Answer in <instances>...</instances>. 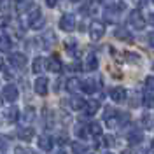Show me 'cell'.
Listing matches in <instances>:
<instances>
[{
	"label": "cell",
	"mask_w": 154,
	"mask_h": 154,
	"mask_svg": "<svg viewBox=\"0 0 154 154\" xmlns=\"http://www.w3.org/2000/svg\"><path fill=\"white\" fill-rule=\"evenodd\" d=\"M110 98L114 100L116 103L125 102V100H126V89H125V88H121V86L112 88V89H110Z\"/></svg>",
	"instance_id": "cell-9"
},
{
	"label": "cell",
	"mask_w": 154,
	"mask_h": 154,
	"mask_svg": "<svg viewBox=\"0 0 154 154\" xmlns=\"http://www.w3.org/2000/svg\"><path fill=\"white\" fill-rule=\"evenodd\" d=\"M123 154H131V151H125V152H123Z\"/></svg>",
	"instance_id": "cell-39"
},
{
	"label": "cell",
	"mask_w": 154,
	"mask_h": 154,
	"mask_svg": "<svg viewBox=\"0 0 154 154\" xmlns=\"http://www.w3.org/2000/svg\"><path fill=\"white\" fill-rule=\"evenodd\" d=\"M54 33L53 32H46L44 35H42V42H44V49H49L53 44H54Z\"/></svg>",
	"instance_id": "cell-21"
},
{
	"label": "cell",
	"mask_w": 154,
	"mask_h": 154,
	"mask_svg": "<svg viewBox=\"0 0 154 154\" xmlns=\"http://www.w3.org/2000/svg\"><path fill=\"white\" fill-rule=\"evenodd\" d=\"M96 89H98V84H96L93 79H88V81L82 82V91H84V93H89V95H91V93H95Z\"/></svg>",
	"instance_id": "cell-16"
},
{
	"label": "cell",
	"mask_w": 154,
	"mask_h": 154,
	"mask_svg": "<svg viewBox=\"0 0 154 154\" xmlns=\"http://www.w3.org/2000/svg\"><path fill=\"white\" fill-rule=\"evenodd\" d=\"M145 86H147V89H154V75L145 79Z\"/></svg>",
	"instance_id": "cell-31"
},
{
	"label": "cell",
	"mask_w": 154,
	"mask_h": 154,
	"mask_svg": "<svg viewBox=\"0 0 154 154\" xmlns=\"http://www.w3.org/2000/svg\"><path fill=\"white\" fill-rule=\"evenodd\" d=\"M79 89H82V82H81L77 77H70V79L67 81V91L75 93V91H79Z\"/></svg>",
	"instance_id": "cell-13"
},
{
	"label": "cell",
	"mask_w": 154,
	"mask_h": 154,
	"mask_svg": "<svg viewBox=\"0 0 154 154\" xmlns=\"http://www.w3.org/2000/svg\"><path fill=\"white\" fill-rule=\"evenodd\" d=\"M58 142H60V144H65V142H68V137H65V135H60V137H58Z\"/></svg>",
	"instance_id": "cell-34"
},
{
	"label": "cell",
	"mask_w": 154,
	"mask_h": 154,
	"mask_svg": "<svg viewBox=\"0 0 154 154\" xmlns=\"http://www.w3.org/2000/svg\"><path fill=\"white\" fill-rule=\"evenodd\" d=\"M44 67H46V60L38 56V58H35V60H33V65H32V70H33L35 74H40V72L44 70Z\"/></svg>",
	"instance_id": "cell-18"
},
{
	"label": "cell",
	"mask_w": 154,
	"mask_h": 154,
	"mask_svg": "<svg viewBox=\"0 0 154 154\" xmlns=\"http://www.w3.org/2000/svg\"><path fill=\"white\" fill-rule=\"evenodd\" d=\"M98 109H100V102H96V100H89L84 105V110H86L88 116H95L98 112Z\"/></svg>",
	"instance_id": "cell-14"
},
{
	"label": "cell",
	"mask_w": 154,
	"mask_h": 154,
	"mask_svg": "<svg viewBox=\"0 0 154 154\" xmlns=\"http://www.w3.org/2000/svg\"><path fill=\"white\" fill-rule=\"evenodd\" d=\"M56 154H67V152H65V151H58Z\"/></svg>",
	"instance_id": "cell-38"
},
{
	"label": "cell",
	"mask_w": 154,
	"mask_h": 154,
	"mask_svg": "<svg viewBox=\"0 0 154 154\" xmlns=\"http://www.w3.org/2000/svg\"><path fill=\"white\" fill-rule=\"evenodd\" d=\"M11 48H12L11 37H7V35H2V37H0V51L7 53V51H11Z\"/></svg>",
	"instance_id": "cell-22"
},
{
	"label": "cell",
	"mask_w": 154,
	"mask_h": 154,
	"mask_svg": "<svg viewBox=\"0 0 154 154\" xmlns=\"http://www.w3.org/2000/svg\"><path fill=\"white\" fill-rule=\"evenodd\" d=\"M18 117H19V110L16 107H9V109L5 110V119H7V121L14 123V121H18Z\"/></svg>",
	"instance_id": "cell-19"
},
{
	"label": "cell",
	"mask_w": 154,
	"mask_h": 154,
	"mask_svg": "<svg viewBox=\"0 0 154 154\" xmlns=\"http://www.w3.org/2000/svg\"><path fill=\"white\" fill-rule=\"evenodd\" d=\"M84 105H86L84 98H81V96H72L70 98V107L74 110H81V109H84Z\"/></svg>",
	"instance_id": "cell-17"
},
{
	"label": "cell",
	"mask_w": 154,
	"mask_h": 154,
	"mask_svg": "<svg viewBox=\"0 0 154 154\" xmlns=\"http://www.w3.org/2000/svg\"><path fill=\"white\" fill-rule=\"evenodd\" d=\"M128 21H130V25L135 26L137 30H142L145 26V19H144V16L140 14V11H131L130 16H128Z\"/></svg>",
	"instance_id": "cell-2"
},
{
	"label": "cell",
	"mask_w": 154,
	"mask_h": 154,
	"mask_svg": "<svg viewBox=\"0 0 154 154\" xmlns=\"http://www.w3.org/2000/svg\"><path fill=\"white\" fill-rule=\"evenodd\" d=\"M28 25L32 30H38L44 26V16H42V12L37 9V7H33V11L30 12L28 16Z\"/></svg>",
	"instance_id": "cell-1"
},
{
	"label": "cell",
	"mask_w": 154,
	"mask_h": 154,
	"mask_svg": "<svg viewBox=\"0 0 154 154\" xmlns=\"http://www.w3.org/2000/svg\"><path fill=\"white\" fill-rule=\"evenodd\" d=\"M114 137H110V135H107V137H102V145L103 147H110V145H114Z\"/></svg>",
	"instance_id": "cell-27"
},
{
	"label": "cell",
	"mask_w": 154,
	"mask_h": 154,
	"mask_svg": "<svg viewBox=\"0 0 154 154\" xmlns=\"http://www.w3.org/2000/svg\"><path fill=\"white\" fill-rule=\"evenodd\" d=\"M38 147H40L42 151L49 152V151L53 149V138H51L49 135H40V137H38Z\"/></svg>",
	"instance_id": "cell-10"
},
{
	"label": "cell",
	"mask_w": 154,
	"mask_h": 154,
	"mask_svg": "<svg viewBox=\"0 0 154 154\" xmlns=\"http://www.w3.org/2000/svg\"><path fill=\"white\" fill-rule=\"evenodd\" d=\"M0 105H2V98H0Z\"/></svg>",
	"instance_id": "cell-40"
},
{
	"label": "cell",
	"mask_w": 154,
	"mask_h": 154,
	"mask_svg": "<svg viewBox=\"0 0 154 154\" xmlns=\"http://www.w3.org/2000/svg\"><path fill=\"white\" fill-rule=\"evenodd\" d=\"M46 68L49 72H54V74H60L63 70V65H61V60L58 56H51L49 60H46Z\"/></svg>",
	"instance_id": "cell-6"
},
{
	"label": "cell",
	"mask_w": 154,
	"mask_h": 154,
	"mask_svg": "<svg viewBox=\"0 0 154 154\" xmlns=\"http://www.w3.org/2000/svg\"><path fill=\"white\" fill-rule=\"evenodd\" d=\"M84 67H86V70H96V68H98V58H96L95 54H89V56L86 58Z\"/></svg>",
	"instance_id": "cell-20"
},
{
	"label": "cell",
	"mask_w": 154,
	"mask_h": 154,
	"mask_svg": "<svg viewBox=\"0 0 154 154\" xmlns=\"http://www.w3.org/2000/svg\"><path fill=\"white\" fill-rule=\"evenodd\" d=\"M144 105L149 107V109H152V107H154V93L147 91V93L144 95Z\"/></svg>",
	"instance_id": "cell-26"
},
{
	"label": "cell",
	"mask_w": 154,
	"mask_h": 154,
	"mask_svg": "<svg viewBox=\"0 0 154 154\" xmlns=\"http://www.w3.org/2000/svg\"><path fill=\"white\" fill-rule=\"evenodd\" d=\"M103 33H105V26L102 23H98V21H93L91 26H89V35H91V38L93 40H100V38L103 37Z\"/></svg>",
	"instance_id": "cell-4"
},
{
	"label": "cell",
	"mask_w": 154,
	"mask_h": 154,
	"mask_svg": "<svg viewBox=\"0 0 154 154\" xmlns=\"http://www.w3.org/2000/svg\"><path fill=\"white\" fill-rule=\"evenodd\" d=\"M152 4H154V0H152Z\"/></svg>",
	"instance_id": "cell-43"
},
{
	"label": "cell",
	"mask_w": 154,
	"mask_h": 154,
	"mask_svg": "<svg viewBox=\"0 0 154 154\" xmlns=\"http://www.w3.org/2000/svg\"><path fill=\"white\" fill-rule=\"evenodd\" d=\"M114 35L119 38V40H125V42H128V44H131V42H133V35H131L126 28H116Z\"/></svg>",
	"instance_id": "cell-12"
},
{
	"label": "cell",
	"mask_w": 154,
	"mask_h": 154,
	"mask_svg": "<svg viewBox=\"0 0 154 154\" xmlns=\"http://www.w3.org/2000/svg\"><path fill=\"white\" fill-rule=\"evenodd\" d=\"M152 145H154V140H152Z\"/></svg>",
	"instance_id": "cell-42"
},
{
	"label": "cell",
	"mask_w": 154,
	"mask_h": 154,
	"mask_svg": "<svg viewBox=\"0 0 154 154\" xmlns=\"http://www.w3.org/2000/svg\"><path fill=\"white\" fill-rule=\"evenodd\" d=\"M33 135H35V131H33V128H30V126H26V128H19L18 130L19 140H25V142H30V140L33 138Z\"/></svg>",
	"instance_id": "cell-11"
},
{
	"label": "cell",
	"mask_w": 154,
	"mask_h": 154,
	"mask_svg": "<svg viewBox=\"0 0 154 154\" xmlns=\"http://www.w3.org/2000/svg\"><path fill=\"white\" fill-rule=\"evenodd\" d=\"M56 2H58V0H46L48 7H54V5H56Z\"/></svg>",
	"instance_id": "cell-35"
},
{
	"label": "cell",
	"mask_w": 154,
	"mask_h": 154,
	"mask_svg": "<svg viewBox=\"0 0 154 154\" xmlns=\"http://www.w3.org/2000/svg\"><path fill=\"white\" fill-rule=\"evenodd\" d=\"M9 61L12 67L16 68H25L26 67V56L23 54V53H12L9 56Z\"/></svg>",
	"instance_id": "cell-7"
},
{
	"label": "cell",
	"mask_w": 154,
	"mask_h": 154,
	"mask_svg": "<svg viewBox=\"0 0 154 154\" xmlns=\"http://www.w3.org/2000/svg\"><path fill=\"white\" fill-rule=\"evenodd\" d=\"M2 96H4V100H7V102H16L18 100V88L14 86V84H7V86L2 89Z\"/></svg>",
	"instance_id": "cell-5"
},
{
	"label": "cell",
	"mask_w": 154,
	"mask_h": 154,
	"mask_svg": "<svg viewBox=\"0 0 154 154\" xmlns=\"http://www.w3.org/2000/svg\"><path fill=\"white\" fill-rule=\"evenodd\" d=\"M147 40H149V44L154 48V32H151V33L147 35Z\"/></svg>",
	"instance_id": "cell-33"
},
{
	"label": "cell",
	"mask_w": 154,
	"mask_h": 154,
	"mask_svg": "<svg viewBox=\"0 0 154 154\" xmlns=\"http://www.w3.org/2000/svg\"><path fill=\"white\" fill-rule=\"evenodd\" d=\"M107 154H110V152H107Z\"/></svg>",
	"instance_id": "cell-44"
},
{
	"label": "cell",
	"mask_w": 154,
	"mask_h": 154,
	"mask_svg": "<svg viewBox=\"0 0 154 154\" xmlns=\"http://www.w3.org/2000/svg\"><path fill=\"white\" fill-rule=\"evenodd\" d=\"M72 2H79V0H72Z\"/></svg>",
	"instance_id": "cell-41"
},
{
	"label": "cell",
	"mask_w": 154,
	"mask_h": 154,
	"mask_svg": "<svg viewBox=\"0 0 154 154\" xmlns=\"http://www.w3.org/2000/svg\"><path fill=\"white\" fill-rule=\"evenodd\" d=\"M142 140H144V135L140 133L138 130H133V131H130V133H128V142H130L131 145L140 144Z\"/></svg>",
	"instance_id": "cell-15"
},
{
	"label": "cell",
	"mask_w": 154,
	"mask_h": 154,
	"mask_svg": "<svg viewBox=\"0 0 154 154\" xmlns=\"http://www.w3.org/2000/svg\"><path fill=\"white\" fill-rule=\"evenodd\" d=\"M48 86H49V81L48 77H38L37 81H35V84H33V88H35V93L40 96H46L48 95Z\"/></svg>",
	"instance_id": "cell-8"
},
{
	"label": "cell",
	"mask_w": 154,
	"mask_h": 154,
	"mask_svg": "<svg viewBox=\"0 0 154 154\" xmlns=\"http://www.w3.org/2000/svg\"><path fill=\"white\" fill-rule=\"evenodd\" d=\"M14 154H32L28 149H23V147H16L14 149Z\"/></svg>",
	"instance_id": "cell-32"
},
{
	"label": "cell",
	"mask_w": 154,
	"mask_h": 154,
	"mask_svg": "<svg viewBox=\"0 0 154 154\" xmlns=\"http://www.w3.org/2000/svg\"><path fill=\"white\" fill-rule=\"evenodd\" d=\"M2 67H4V60H2V56H0V70H2Z\"/></svg>",
	"instance_id": "cell-37"
},
{
	"label": "cell",
	"mask_w": 154,
	"mask_h": 154,
	"mask_svg": "<svg viewBox=\"0 0 154 154\" xmlns=\"http://www.w3.org/2000/svg\"><path fill=\"white\" fill-rule=\"evenodd\" d=\"M142 123H144L145 128H152L154 123H152V119H151V116H144V119H142Z\"/></svg>",
	"instance_id": "cell-30"
},
{
	"label": "cell",
	"mask_w": 154,
	"mask_h": 154,
	"mask_svg": "<svg viewBox=\"0 0 154 154\" xmlns=\"http://www.w3.org/2000/svg\"><path fill=\"white\" fill-rule=\"evenodd\" d=\"M35 119V109L33 107H26L25 112H23V121L25 123H32Z\"/></svg>",
	"instance_id": "cell-23"
},
{
	"label": "cell",
	"mask_w": 154,
	"mask_h": 154,
	"mask_svg": "<svg viewBox=\"0 0 154 154\" xmlns=\"http://www.w3.org/2000/svg\"><path fill=\"white\" fill-rule=\"evenodd\" d=\"M149 23H151V25H154V14H151V16H149Z\"/></svg>",
	"instance_id": "cell-36"
},
{
	"label": "cell",
	"mask_w": 154,
	"mask_h": 154,
	"mask_svg": "<svg viewBox=\"0 0 154 154\" xmlns=\"http://www.w3.org/2000/svg\"><path fill=\"white\" fill-rule=\"evenodd\" d=\"M60 28L65 30V32H72V30L75 28V16L70 14V12L63 14L61 19H60Z\"/></svg>",
	"instance_id": "cell-3"
},
{
	"label": "cell",
	"mask_w": 154,
	"mask_h": 154,
	"mask_svg": "<svg viewBox=\"0 0 154 154\" xmlns=\"http://www.w3.org/2000/svg\"><path fill=\"white\" fill-rule=\"evenodd\" d=\"M88 130H89V133L95 135V137H102V126H100V123H89Z\"/></svg>",
	"instance_id": "cell-24"
},
{
	"label": "cell",
	"mask_w": 154,
	"mask_h": 154,
	"mask_svg": "<svg viewBox=\"0 0 154 154\" xmlns=\"http://www.w3.org/2000/svg\"><path fill=\"white\" fill-rule=\"evenodd\" d=\"M72 151H74V154H86L88 147L84 144H81V142H74L72 144Z\"/></svg>",
	"instance_id": "cell-25"
},
{
	"label": "cell",
	"mask_w": 154,
	"mask_h": 154,
	"mask_svg": "<svg viewBox=\"0 0 154 154\" xmlns=\"http://www.w3.org/2000/svg\"><path fill=\"white\" fill-rule=\"evenodd\" d=\"M88 131H89V130H88V126H86V128H84V126H77V128H75V133L79 135L81 138H86L88 135H89Z\"/></svg>",
	"instance_id": "cell-28"
},
{
	"label": "cell",
	"mask_w": 154,
	"mask_h": 154,
	"mask_svg": "<svg viewBox=\"0 0 154 154\" xmlns=\"http://www.w3.org/2000/svg\"><path fill=\"white\" fill-rule=\"evenodd\" d=\"M9 137H5V135H0V149H7L9 147Z\"/></svg>",
	"instance_id": "cell-29"
}]
</instances>
